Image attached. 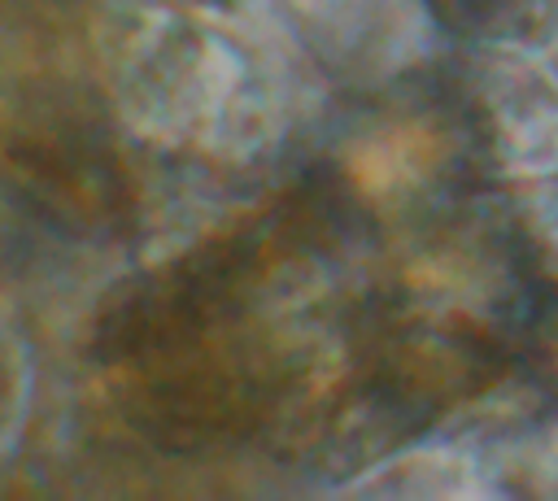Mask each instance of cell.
<instances>
[{
	"label": "cell",
	"mask_w": 558,
	"mask_h": 501,
	"mask_svg": "<svg viewBox=\"0 0 558 501\" xmlns=\"http://www.w3.org/2000/svg\"><path fill=\"white\" fill-rule=\"evenodd\" d=\"M331 222V192L301 187L118 288V296L96 318L100 366L122 370L248 322V309L275 270L292 261V253L318 244Z\"/></svg>",
	"instance_id": "1"
},
{
	"label": "cell",
	"mask_w": 558,
	"mask_h": 501,
	"mask_svg": "<svg viewBox=\"0 0 558 501\" xmlns=\"http://www.w3.org/2000/svg\"><path fill=\"white\" fill-rule=\"evenodd\" d=\"M288 370V353L240 322L196 344L122 366V414L166 453H205L235 444L275 418L292 383Z\"/></svg>",
	"instance_id": "2"
},
{
	"label": "cell",
	"mask_w": 558,
	"mask_h": 501,
	"mask_svg": "<svg viewBox=\"0 0 558 501\" xmlns=\"http://www.w3.org/2000/svg\"><path fill=\"white\" fill-rule=\"evenodd\" d=\"M0 187L65 240H118L135 227V179L113 139L74 109H35L0 131Z\"/></svg>",
	"instance_id": "3"
},
{
	"label": "cell",
	"mask_w": 558,
	"mask_h": 501,
	"mask_svg": "<svg viewBox=\"0 0 558 501\" xmlns=\"http://www.w3.org/2000/svg\"><path fill=\"white\" fill-rule=\"evenodd\" d=\"M432 9L462 30H510L514 22L532 17L541 0H432Z\"/></svg>",
	"instance_id": "4"
}]
</instances>
